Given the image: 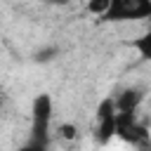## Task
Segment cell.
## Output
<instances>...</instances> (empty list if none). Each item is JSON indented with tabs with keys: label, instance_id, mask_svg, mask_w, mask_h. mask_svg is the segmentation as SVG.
<instances>
[{
	"label": "cell",
	"instance_id": "1",
	"mask_svg": "<svg viewBox=\"0 0 151 151\" xmlns=\"http://www.w3.org/2000/svg\"><path fill=\"white\" fill-rule=\"evenodd\" d=\"M52 97L50 94H38L31 104V137L40 142H50V123H52Z\"/></svg>",
	"mask_w": 151,
	"mask_h": 151
},
{
	"label": "cell",
	"instance_id": "2",
	"mask_svg": "<svg viewBox=\"0 0 151 151\" xmlns=\"http://www.w3.org/2000/svg\"><path fill=\"white\" fill-rule=\"evenodd\" d=\"M106 21H137L151 19V0H111Z\"/></svg>",
	"mask_w": 151,
	"mask_h": 151
},
{
	"label": "cell",
	"instance_id": "3",
	"mask_svg": "<svg viewBox=\"0 0 151 151\" xmlns=\"http://www.w3.org/2000/svg\"><path fill=\"white\" fill-rule=\"evenodd\" d=\"M113 137H118V109H116V99L106 97L97 106V139L106 144Z\"/></svg>",
	"mask_w": 151,
	"mask_h": 151
},
{
	"label": "cell",
	"instance_id": "4",
	"mask_svg": "<svg viewBox=\"0 0 151 151\" xmlns=\"http://www.w3.org/2000/svg\"><path fill=\"white\" fill-rule=\"evenodd\" d=\"M139 101H142V92L139 90H125L123 94H118L116 109H118V113H134Z\"/></svg>",
	"mask_w": 151,
	"mask_h": 151
},
{
	"label": "cell",
	"instance_id": "5",
	"mask_svg": "<svg viewBox=\"0 0 151 151\" xmlns=\"http://www.w3.org/2000/svg\"><path fill=\"white\" fill-rule=\"evenodd\" d=\"M132 47L139 52V57H142V59L151 61V28H149L146 33H142L137 40H132Z\"/></svg>",
	"mask_w": 151,
	"mask_h": 151
},
{
	"label": "cell",
	"instance_id": "6",
	"mask_svg": "<svg viewBox=\"0 0 151 151\" xmlns=\"http://www.w3.org/2000/svg\"><path fill=\"white\" fill-rule=\"evenodd\" d=\"M109 7H111V0H87V12L97 14L101 19L109 14Z\"/></svg>",
	"mask_w": 151,
	"mask_h": 151
},
{
	"label": "cell",
	"instance_id": "7",
	"mask_svg": "<svg viewBox=\"0 0 151 151\" xmlns=\"http://www.w3.org/2000/svg\"><path fill=\"white\" fill-rule=\"evenodd\" d=\"M19 151H47V142H40V139H33L31 137Z\"/></svg>",
	"mask_w": 151,
	"mask_h": 151
},
{
	"label": "cell",
	"instance_id": "8",
	"mask_svg": "<svg viewBox=\"0 0 151 151\" xmlns=\"http://www.w3.org/2000/svg\"><path fill=\"white\" fill-rule=\"evenodd\" d=\"M59 134H61L64 139H76V137H78V127L71 125V123H64V125H59Z\"/></svg>",
	"mask_w": 151,
	"mask_h": 151
},
{
	"label": "cell",
	"instance_id": "9",
	"mask_svg": "<svg viewBox=\"0 0 151 151\" xmlns=\"http://www.w3.org/2000/svg\"><path fill=\"white\" fill-rule=\"evenodd\" d=\"M45 2H57V5H64V2H68V0H45Z\"/></svg>",
	"mask_w": 151,
	"mask_h": 151
}]
</instances>
